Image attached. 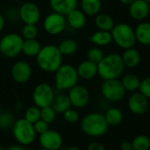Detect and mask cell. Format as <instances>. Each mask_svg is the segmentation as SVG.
<instances>
[{
	"instance_id": "obj_41",
	"label": "cell",
	"mask_w": 150,
	"mask_h": 150,
	"mask_svg": "<svg viewBox=\"0 0 150 150\" xmlns=\"http://www.w3.org/2000/svg\"><path fill=\"white\" fill-rule=\"evenodd\" d=\"M6 150H25V149L24 148V146L21 145H13L9 147Z\"/></svg>"
},
{
	"instance_id": "obj_11",
	"label": "cell",
	"mask_w": 150,
	"mask_h": 150,
	"mask_svg": "<svg viewBox=\"0 0 150 150\" xmlns=\"http://www.w3.org/2000/svg\"><path fill=\"white\" fill-rule=\"evenodd\" d=\"M18 16L25 24L36 25L40 18V11L34 3L25 2L19 7Z\"/></svg>"
},
{
	"instance_id": "obj_6",
	"label": "cell",
	"mask_w": 150,
	"mask_h": 150,
	"mask_svg": "<svg viewBox=\"0 0 150 150\" xmlns=\"http://www.w3.org/2000/svg\"><path fill=\"white\" fill-rule=\"evenodd\" d=\"M111 33L112 40L123 49L133 47L136 42L134 30L127 24L120 23L115 25Z\"/></svg>"
},
{
	"instance_id": "obj_2",
	"label": "cell",
	"mask_w": 150,
	"mask_h": 150,
	"mask_svg": "<svg viewBox=\"0 0 150 150\" xmlns=\"http://www.w3.org/2000/svg\"><path fill=\"white\" fill-rule=\"evenodd\" d=\"M125 65L121 55L109 54L98 63V74L104 80L118 79L124 71Z\"/></svg>"
},
{
	"instance_id": "obj_9",
	"label": "cell",
	"mask_w": 150,
	"mask_h": 150,
	"mask_svg": "<svg viewBox=\"0 0 150 150\" xmlns=\"http://www.w3.org/2000/svg\"><path fill=\"white\" fill-rule=\"evenodd\" d=\"M101 93L103 97L111 102H119L126 95L121 82L118 79L105 80L101 85Z\"/></svg>"
},
{
	"instance_id": "obj_24",
	"label": "cell",
	"mask_w": 150,
	"mask_h": 150,
	"mask_svg": "<svg viewBox=\"0 0 150 150\" xmlns=\"http://www.w3.org/2000/svg\"><path fill=\"white\" fill-rule=\"evenodd\" d=\"M95 25L101 31L111 32L114 27V20L106 13H98L95 17Z\"/></svg>"
},
{
	"instance_id": "obj_31",
	"label": "cell",
	"mask_w": 150,
	"mask_h": 150,
	"mask_svg": "<svg viewBox=\"0 0 150 150\" xmlns=\"http://www.w3.org/2000/svg\"><path fill=\"white\" fill-rule=\"evenodd\" d=\"M131 143L134 150H149L150 149V139L144 134L135 136Z\"/></svg>"
},
{
	"instance_id": "obj_22",
	"label": "cell",
	"mask_w": 150,
	"mask_h": 150,
	"mask_svg": "<svg viewBox=\"0 0 150 150\" xmlns=\"http://www.w3.org/2000/svg\"><path fill=\"white\" fill-rule=\"evenodd\" d=\"M53 109L56 112V113H64L67 110H69L72 105L68 95L59 94L54 97L53 103L51 105Z\"/></svg>"
},
{
	"instance_id": "obj_8",
	"label": "cell",
	"mask_w": 150,
	"mask_h": 150,
	"mask_svg": "<svg viewBox=\"0 0 150 150\" xmlns=\"http://www.w3.org/2000/svg\"><path fill=\"white\" fill-rule=\"evenodd\" d=\"M55 97L54 91L52 86L47 83H40L33 89L32 98L34 105L42 109L50 106Z\"/></svg>"
},
{
	"instance_id": "obj_28",
	"label": "cell",
	"mask_w": 150,
	"mask_h": 150,
	"mask_svg": "<svg viewBox=\"0 0 150 150\" xmlns=\"http://www.w3.org/2000/svg\"><path fill=\"white\" fill-rule=\"evenodd\" d=\"M105 118L109 126H118L123 120V112L117 107H112L106 111Z\"/></svg>"
},
{
	"instance_id": "obj_13",
	"label": "cell",
	"mask_w": 150,
	"mask_h": 150,
	"mask_svg": "<svg viewBox=\"0 0 150 150\" xmlns=\"http://www.w3.org/2000/svg\"><path fill=\"white\" fill-rule=\"evenodd\" d=\"M39 143L43 149L48 150H59L61 149L62 146L63 140L61 134L54 130L48 129L45 133L40 134Z\"/></svg>"
},
{
	"instance_id": "obj_23",
	"label": "cell",
	"mask_w": 150,
	"mask_h": 150,
	"mask_svg": "<svg viewBox=\"0 0 150 150\" xmlns=\"http://www.w3.org/2000/svg\"><path fill=\"white\" fill-rule=\"evenodd\" d=\"M102 7V0H81V9L87 16H96Z\"/></svg>"
},
{
	"instance_id": "obj_52",
	"label": "cell",
	"mask_w": 150,
	"mask_h": 150,
	"mask_svg": "<svg viewBox=\"0 0 150 150\" xmlns=\"http://www.w3.org/2000/svg\"><path fill=\"white\" fill-rule=\"evenodd\" d=\"M102 1H103V0H102Z\"/></svg>"
},
{
	"instance_id": "obj_21",
	"label": "cell",
	"mask_w": 150,
	"mask_h": 150,
	"mask_svg": "<svg viewBox=\"0 0 150 150\" xmlns=\"http://www.w3.org/2000/svg\"><path fill=\"white\" fill-rule=\"evenodd\" d=\"M121 57H122L125 67H127L130 69L137 67L141 62V54L139 51H137L134 47L125 49Z\"/></svg>"
},
{
	"instance_id": "obj_27",
	"label": "cell",
	"mask_w": 150,
	"mask_h": 150,
	"mask_svg": "<svg viewBox=\"0 0 150 150\" xmlns=\"http://www.w3.org/2000/svg\"><path fill=\"white\" fill-rule=\"evenodd\" d=\"M121 83L126 90V91L134 92L140 88L141 80L140 78L134 74H127L125 75L121 79Z\"/></svg>"
},
{
	"instance_id": "obj_10",
	"label": "cell",
	"mask_w": 150,
	"mask_h": 150,
	"mask_svg": "<svg viewBox=\"0 0 150 150\" xmlns=\"http://www.w3.org/2000/svg\"><path fill=\"white\" fill-rule=\"evenodd\" d=\"M66 25V17L54 11L48 14L43 22V27L45 31L51 35H57L62 33L65 30Z\"/></svg>"
},
{
	"instance_id": "obj_1",
	"label": "cell",
	"mask_w": 150,
	"mask_h": 150,
	"mask_svg": "<svg viewBox=\"0 0 150 150\" xmlns=\"http://www.w3.org/2000/svg\"><path fill=\"white\" fill-rule=\"evenodd\" d=\"M36 62L40 69L47 73H55L62 63V54L58 47L46 45L41 47L36 56Z\"/></svg>"
},
{
	"instance_id": "obj_18",
	"label": "cell",
	"mask_w": 150,
	"mask_h": 150,
	"mask_svg": "<svg viewBox=\"0 0 150 150\" xmlns=\"http://www.w3.org/2000/svg\"><path fill=\"white\" fill-rule=\"evenodd\" d=\"M76 70L79 78L83 80H91L98 75V64L86 60L78 65Z\"/></svg>"
},
{
	"instance_id": "obj_4",
	"label": "cell",
	"mask_w": 150,
	"mask_h": 150,
	"mask_svg": "<svg viewBox=\"0 0 150 150\" xmlns=\"http://www.w3.org/2000/svg\"><path fill=\"white\" fill-rule=\"evenodd\" d=\"M54 74L55 87L59 91H69L79 80L76 69L70 64H62Z\"/></svg>"
},
{
	"instance_id": "obj_15",
	"label": "cell",
	"mask_w": 150,
	"mask_h": 150,
	"mask_svg": "<svg viewBox=\"0 0 150 150\" xmlns=\"http://www.w3.org/2000/svg\"><path fill=\"white\" fill-rule=\"evenodd\" d=\"M129 110L135 115H142L145 113L149 107V98L139 92L133 93L127 102Z\"/></svg>"
},
{
	"instance_id": "obj_37",
	"label": "cell",
	"mask_w": 150,
	"mask_h": 150,
	"mask_svg": "<svg viewBox=\"0 0 150 150\" xmlns=\"http://www.w3.org/2000/svg\"><path fill=\"white\" fill-rule=\"evenodd\" d=\"M139 91L147 98H150V76H148L141 81Z\"/></svg>"
},
{
	"instance_id": "obj_48",
	"label": "cell",
	"mask_w": 150,
	"mask_h": 150,
	"mask_svg": "<svg viewBox=\"0 0 150 150\" xmlns=\"http://www.w3.org/2000/svg\"><path fill=\"white\" fill-rule=\"evenodd\" d=\"M145 1H146V2H148L149 4H150V0H145Z\"/></svg>"
},
{
	"instance_id": "obj_5",
	"label": "cell",
	"mask_w": 150,
	"mask_h": 150,
	"mask_svg": "<svg viewBox=\"0 0 150 150\" xmlns=\"http://www.w3.org/2000/svg\"><path fill=\"white\" fill-rule=\"evenodd\" d=\"M11 132L16 142L21 146L31 145L35 141L37 135L33 124L30 123L24 118L18 119L15 121Z\"/></svg>"
},
{
	"instance_id": "obj_3",
	"label": "cell",
	"mask_w": 150,
	"mask_h": 150,
	"mask_svg": "<svg viewBox=\"0 0 150 150\" xmlns=\"http://www.w3.org/2000/svg\"><path fill=\"white\" fill-rule=\"evenodd\" d=\"M105 115L100 112H91L86 114L81 120L82 131L91 137L103 136L108 130Z\"/></svg>"
},
{
	"instance_id": "obj_34",
	"label": "cell",
	"mask_w": 150,
	"mask_h": 150,
	"mask_svg": "<svg viewBox=\"0 0 150 150\" xmlns=\"http://www.w3.org/2000/svg\"><path fill=\"white\" fill-rule=\"evenodd\" d=\"M22 37L25 40H33L36 39L38 35V28L36 25L25 24L22 28Z\"/></svg>"
},
{
	"instance_id": "obj_29",
	"label": "cell",
	"mask_w": 150,
	"mask_h": 150,
	"mask_svg": "<svg viewBox=\"0 0 150 150\" xmlns=\"http://www.w3.org/2000/svg\"><path fill=\"white\" fill-rule=\"evenodd\" d=\"M77 42L73 39H65L61 41L58 48L62 55H72L77 50Z\"/></svg>"
},
{
	"instance_id": "obj_51",
	"label": "cell",
	"mask_w": 150,
	"mask_h": 150,
	"mask_svg": "<svg viewBox=\"0 0 150 150\" xmlns=\"http://www.w3.org/2000/svg\"><path fill=\"white\" fill-rule=\"evenodd\" d=\"M132 150H134V149H132Z\"/></svg>"
},
{
	"instance_id": "obj_33",
	"label": "cell",
	"mask_w": 150,
	"mask_h": 150,
	"mask_svg": "<svg viewBox=\"0 0 150 150\" xmlns=\"http://www.w3.org/2000/svg\"><path fill=\"white\" fill-rule=\"evenodd\" d=\"M24 119L29 121L30 123L34 124L40 119V108L37 107L36 105L28 107L25 112Z\"/></svg>"
},
{
	"instance_id": "obj_38",
	"label": "cell",
	"mask_w": 150,
	"mask_h": 150,
	"mask_svg": "<svg viewBox=\"0 0 150 150\" xmlns=\"http://www.w3.org/2000/svg\"><path fill=\"white\" fill-rule=\"evenodd\" d=\"M48 124L46 123L45 121H43L42 120H39L38 121H36L34 124H33V127H34V130L36 132V134H38L39 135L45 133L46 131H47L49 128H48Z\"/></svg>"
},
{
	"instance_id": "obj_44",
	"label": "cell",
	"mask_w": 150,
	"mask_h": 150,
	"mask_svg": "<svg viewBox=\"0 0 150 150\" xmlns=\"http://www.w3.org/2000/svg\"><path fill=\"white\" fill-rule=\"evenodd\" d=\"M66 150H80V149H79V148H77V147H75V146H73V147H70V148L67 149Z\"/></svg>"
},
{
	"instance_id": "obj_45",
	"label": "cell",
	"mask_w": 150,
	"mask_h": 150,
	"mask_svg": "<svg viewBox=\"0 0 150 150\" xmlns=\"http://www.w3.org/2000/svg\"><path fill=\"white\" fill-rule=\"evenodd\" d=\"M2 112H3V109H2V106L0 105V114L2 113Z\"/></svg>"
},
{
	"instance_id": "obj_14",
	"label": "cell",
	"mask_w": 150,
	"mask_h": 150,
	"mask_svg": "<svg viewBox=\"0 0 150 150\" xmlns=\"http://www.w3.org/2000/svg\"><path fill=\"white\" fill-rule=\"evenodd\" d=\"M11 76L16 83H25L28 82L32 76V68L28 62L18 61L11 67Z\"/></svg>"
},
{
	"instance_id": "obj_36",
	"label": "cell",
	"mask_w": 150,
	"mask_h": 150,
	"mask_svg": "<svg viewBox=\"0 0 150 150\" xmlns=\"http://www.w3.org/2000/svg\"><path fill=\"white\" fill-rule=\"evenodd\" d=\"M62 115H63L64 120L69 124H76L80 120V115H79L78 112L75 109L69 108L64 113H62Z\"/></svg>"
},
{
	"instance_id": "obj_47",
	"label": "cell",
	"mask_w": 150,
	"mask_h": 150,
	"mask_svg": "<svg viewBox=\"0 0 150 150\" xmlns=\"http://www.w3.org/2000/svg\"><path fill=\"white\" fill-rule=\"evenodd\" d=\"M39 150H48V149H43V148H41V149H40Z\"/></svg>"
},
{
	"instance_id": "obj_7",
	"label": "cell",
	"mask_w": 150,
	"mask_h": 150,
	"mask_svg": "<svg viewBox=\"0 0 150 150\" xmlns=\"http://www.w3.org/2000/svg\"><path fill=\"white\" fill-rule=\"evenodd\" d=\"M24 39L16 33H10L0 40V53L6 58H15L22 53Z\"/></svg>"
},
{
	"instance_id": "obj_19",
	"label": "cell",
	"mask_w": 150,
	"mask_h": 150,
	"mask_svg": "<svg viewBox=\"0 0 150 150\" xmlns=\"http://www.w3.org/2000/svg\"><path fill=\"white\" fill-rule=\"evenodd\" d=\"M67 24L73 29H82L86 24V15L82 10L74 9L69 14L66 15Z\"/></svg>"
},
{
	"instance_id": "obj_20",
	"label": "cell",
	"mask_w": 150,
	"mask_h": 150,
	"mask_svg": "<svg viewBox=\"0 0 150 150\" xmlns=\"http://www.w3.org/2000/svg\"><path fill=\"white\" fill-rule=\"evenodd\" d=\"M136 41L143 46L150 45V23L141 22L134 30Z\"/></svg>"
},
{
	"instance_id": "obj_26",
	"label": "cell",
	"mask_w": 150,
	"mask_h": 150,
	"mask_svg": "<svg viewBox=\"0 0 150 150\" xmlns=\"http://www.w3.org/2000/svg\"><path fill=\"white\" fill-rule=\"evenodd\" d=\"M40 43L36 40H24L23 46H22V53L29 57H36L39 52L41 49Z\"/></svg>"
},
{
	"instance_id": "obj_43",
	"label": "cell",
	"mask_w": 150,
	"mask_h": 150,
	"mask_svg": "<svg viewBox=\"0 0 150 150\" xmlns=\"http://www.w3.org/2000/svg\"><path fill=\"white\" fill-rule=\"evenodd\" d=\"M120 3H122L123 4H126V5H130L132 3H134L135 0H120Z\"/></svg>"
},
{
	"instance_id": "obj_25",
	"label": "cell",
	"mask_w": 150,
	"mask_h": 150,
	"mask_svg": "<svg viewBox=\"0 0 150 150\" xmlns=\"http://www.w3.org/2000/svg\"><path fill=\"white\" fill-rule=\"evenodd\" d=\"M90 40L97 47H105L112 41V37L111 32L98 30L91 36Z\"/></svg>"
},
{
	"instance_id": "obj_16",
	"label": "cell",
	"mask_w": 150,
	"mask_h": 150,
	"mask_svg": "<svg viewBox=\"0 0 150 150\" xmlns=\"http://www.w3.org/2000/svg\"><path fill=\"white\" fill-rule=\"evenodd\" d=\"M149 4L145 0H135L129 5L128 12L130 17L137 21L144 20L149 14Z\"/></svg>"
},
{
	"instance_id": "obj_39",
	"label": "cell",
	"mask_w": 150,
	"mask_h": 150,
	"mask_svg": "<svg viewBox=\"0 0 150 150\" xmlns=\"http://www.w3.org/2000/svg\"><path fill=\"white\" fill-rule=\"evenodd\" d=\"M87 150H106L105 146L98 142H93L89 144Z\"/></svg>"
},
{
	"instance_id": "obj_12",
	"label": "cell",
	"mask_w": 150,
	"mask_h": 150,
	"mask_svg": "<svg viewBox=\"0 0 150 150\" xmlns=\"http://www.w3.org/2000/svg\"><path fill=\"white\" fill-rule=\"evenodd\" d=\"M69 98L71 105L76 108H83L90 102V92L83 85L76 84L69 91Z\"/></svg>"
},
{
	"instance_id": "obj_50",
	"label": "cell",
	"mask_w": 150,
	"mask_h": 150,
	"mask_svg": "<svg viewBox=\"0 0 150 150\" xmlns=\"http://www.w3.org/2000/svg\"><path fill=\"white\" fill-rule=\"evenodd\" d=\"M59 150H66V149H59Z\"/></svg>"
},
{
	"instance_id": "obj_30",
	"label": "cell",
	"mask_w": 150,
	"mask_h": 150,
	"mask_svg": "<svg viewBox=\"0 0 150 150\" xmlns=\"http://www.w3.org/2000/svg\"><path fill=\"white\" fill-rule=\"evenodd\" d=\"M16 120L14 114L10 111H3L0 114V129L2 131L10 130L12 128Z\"/></svg>"
},
{
	"instance_id": "obj_46",
	"label": "cell",
	"mask_w": 150,
	"mask_h": 150,
	"mask_svg": "<svg viewBox=\"0 0 150 150\" xmlns=\"http://www.w3.org/2000/svg\"><path fill=\"white\" fill-rule=\"evenodd\" d=\"M25 150H35V149H25Z\"/></svg>"
},
{
	"instance_id": "obj_40",
	"label": "cell",
	"mask_w": 150,
	"mask_h": 150,
	"mask_svg": "<svg viewBox=\"0 0 150 150\" xmlns=\"http://www.w3.org/2000/svg\"><path fill=\"white\" fill-rule=\"evenodd\" d=\"M120 149L121 150H132L133 149L132 143H131L130 142H127V141L122 142H121V144H120Z\"/></svg>"
},
{
	"instance_id": "obj_32",
	"label": "cell",
	"mask_w": 150,
	"mask_h": 150,
	"mask_svg": "<svg viewBox=\"0 0 150 150\" xmlns=\"http://www.w3.org/2000/svg\"><path fill=\"white\" fill-rule=\"evenodd\" d=\"M56 117L57 113L51 105L40 109V120H42L48 125L54 123L56 120Z\"/></svg>"
},
{
	"instance_id": "obj_35",
	"label": "cell",
	"mask_w": 150,
	"mask_h": 150,
	"mask_svg": "<svg viewBox=\"0 0 150 150\" xmlns=\"http://www.w3.org/2000/svg\"><path fill=\"white\" fill-rule=\"evenodd\" d=\"M105 54L104 52L98 47H93L89 49L87 52V60L98 64L103 58Z\"/></svg>"
},
{
	"instance_id": "obj_49",
	"label": "cell",
	"mask_w": 150,
	"mask_h": 150,
	"mask_svg": "<svg viewBox=\"0 0 150 150\" xmlns=\"http://www.w3.org/2000/svg\"><path fill=\"white\" fill-rule=\"evenodd\" d=\"M0 150H4V149H3V148H2V147L0 146Z\"/></svg>"
},
{
	"instance_id": "obj_42",
	"label": "cell",
	"mask_w": 150,
	"mask_h": 150,
	"mask_svg": "<svg viewBox=\"0 0 150 150\" xmlns=\"http://www.w3.org/2000/svg\"><path fill=\"white\" fill-rule=\"evenodd\" d=\"M4 24H5L4 18L3 17V15H2V14H0V32L4 29Z\"/></svg>"
},
{
	"instance_id": "obj_17",
	"label": "cell",
	"mask_w": 150,
	"mask_h": 150,
	"mask_svg": "<svg viewBox=\"0 0 150 150\" xmlns=\"http://www.w3.org/2000/svg\"><path fill=\"white\" fill-rule=\"evenodd\" d=\"M49 4L54 12L66 16L78 5V0H49Z\"/></svg>"
}]
</instances>
